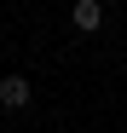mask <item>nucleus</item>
I'll use <instances>...</instances> for the list:
<instances>
[{"mask_svg":"<svg viewBox=\"0 0 127 133\" xmlns=\"http://www.w3.org/2000/svg\"><path fill=\"white\" fill-rule=\"evenodd\" d=\"M69 17H75V29H81V35H93V29L104 23V6H98V0H75V12H69Z\"/></svg>","mask_w":127,"mask_h":133,"instance_id":"f257e3e1","label":"nucleus"},{"mask_svg":"<svg viewBox=\"0 0 127 133\" xmlns=\"http://www.w3.org/2000/svg\"><path fill=\"white\" fill-rule=\"evenodd\" d=\"M0 104H6V110H23L29 104V81L23 75H6V81H0Z\"/></svg>","mask_w":127,"mask_h":133,"instance_id":"f03ea898","label":"nucleus"}]
</instances>
